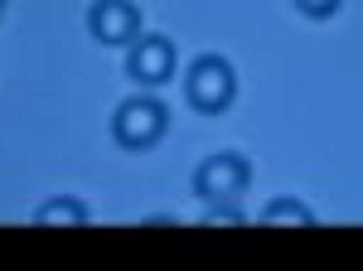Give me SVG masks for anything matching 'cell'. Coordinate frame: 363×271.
I'll return each instance as SVG.
<instances>
[{
	"mask_svg": "<svg viewBox=\"0 0 363 271\" xmlns=\"http://www.w3.org/2000/svg\"><path fill=\"white\" fill-rule=\"evenodd\" d=\"M165 131H169V107L160 97H126L112 111V136L126 150H150Z\"/></svg>",
	"mask_w": 363,
	"mask_h": 271,
	"instance_id": "1",
	"label": "cell"
},
{
	"mask_svg": "<svg viewBox=\"0 0 363 271\" xmlns=\"http://www.w3.org/2000/svg\"><path fill=\"white\" fill-rule=\"evenodd\" d=\"M247 184H252V165L242 160V155H233V150L208 155V160L199 165V175H194V194L208 204V209L238 204V199L247 194Z\"/></svg>",
	"mask_w": 363,
	"mask_h": 271,
	"instance_id": "2",
	"label": "cell"
},
{
	"mask_svg": "<svg viewBox=\"0 0 363 271\" xmlns=\"http://www.w3.org/2000/svg\"><path fill=\"white\" fill-rule=\"evenodd\" d=\"M184 92H189L194 111H203V116H218V111H228V107H233V92H238L233 63H228V58H218V54H203L194 68H189Z\"/></svg>",
	"mask_w": 363,
	"mask_h": 271,
	"instance_id": "3",
	"label": "cell"
},
{
	"mask_svg": "<svg viewBox=\"0 0 363 271\" xmlns=\"http://www.w3.org/2000/svg\"><path fill=\"white\" fill-rule=\"evenodd\" d=\"M126 73L140 82V87H165L174 78V44L165 34H140L126 54Z\"/></svg>",
	"mask_w": 363,
	"mask_h": 271,
	"instance_id": "4",
	"label": "cell"
},
{
	"mask_svg": "<svg viewBox=\"0 0 363 271\" xmlns=\"http://www.w3.org/2000/svg\"><path fill=\"white\" fill-rule=\"evenodd\" d=\"M87 25H92V34H97L102 44L131 49L140 39V10L131 0H97V5L87 10Z\"/></svg>",
	"mask_w": 363,
	"mask_h": 271,
	"instance_id": "5",
	"label": "cell"
},
{
	"mask_svg": "<svg viewBox=\"0 0 363 271\" xmlns=\"http://www.w3.org/2000/svg\"><path fill=\"white\" fill-rule=\"evenodd\" d=\"M39 228H54V223H73V228H87V204L83 199H49L39 214H34Z\"/></svg>",
	"mask_w": 363,
	"mask_h": 271,
	"instance_id": "6",
	"label": "cell"
},
{
	"mask_svg": "<svg viewBox=\"0 0 363 271\" xmlns=\"http://www.w3.org/2000/svg\"><path fill=\"white\" fill-rule=\"evenodd\" d=\"M262 228H281V223H301V228H315V214H310L306 204H296V199H277V204H267V214L257 218Z\"/></svg>",
	"mask_w": 363,
	"mask_h": 271,
	"instance_id": "7",
	"label": "cell"
},
{
	"mask_svg": "<svg viewBox=\"0 0 363 271\" xmlns=\"http://www.w3.org/2000/svg\"><path fill=\"white\" fill-rule=\"evenodd\" d=\"M296 5L306 10L310 20H330V15H335V10H339V0H296Z\"/></svg>",
	"mask_w": 363,
	"mask_h": 271,
	"instance_id": "8",
	"label": "cell"
},
{
	"mask_svg": "<svg viewBox=\"0 0 363 271\" xmlns=\"http://www.w3.org/2000/svg\"><path fill=\"white\" fill-rule=\"evenodd\" d=\"M0 15H5V0H0Z\"/></svg>",
	"mask_w": 363,
	"mask_h": 271,
	"instance_id": "9",
	"label": "cell"
}]
</instances>
